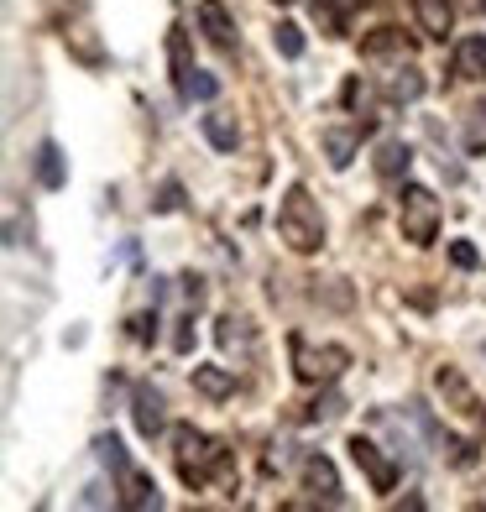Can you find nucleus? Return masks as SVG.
I'll return each instance as SVG.
<instances>
[{
    "instance_id": "13",
    "label": "nucleus",
    "mask_w": 486,
    "mask_h": 512,
    "mask_svg": "<svg viewBox=\"0 0 486 512\" xmlns=\"http://www.w3.org/2000/svg\"><path fill=\"white\" fill-rule=\"evenodd\" d=\"M413 16H419V27H424L429 37L445 42L450 21H455V6H450V0H413Z\"/></svg>"
},
{
    "instance_id": "2",
    "label": "nucleus",
    "mask_w": 486,
    "mask_h": 512,
    "mask_svg": "<svg viewBox=\"0 0 486 512\" xmlns=\"http://www.w3.org/2000/svg\"><path fill=\"white\" fill-rule=\"evenodd\" d=\"M277 236H283L288 251H298V256L324 246V215H319V204L309 199L304 183H293L283 194V204H277Z\"/></svg>"
},
{
    "instance_id": "17",
    "label": "nucleus",
    "mask_w": 486,
    "mask_h": 512,
    "mask_svg": "<svg viewBox=\"0 0 486 512\" xmlns=\"http://www.w3.org/2000/svg\"><path fill=\"white\" fill-rule=\"evenodd\" d=\"M37 178H42V189H63V183H68L63 152H58L53 142H42V147H37Z\"/></svg>"
},
{
    "instance_id": "20",
    "label": "nucleus",
    "mask_w": 486,
    "mask_h": 512,
    "mask_svg": "<svg viewBox=\"0 0 486 512\" xmlns=\"http://www.w3.org/2000/svg\"><path fill=\"white\" fill-rule=\"evenodd\" d=\"M168 63H173V79H178V84L194 74V58H189V32H183V27H173V32H168Z\"/></svg>"
},
{
    "instance_id": "12",
    "label": "nucleus",
    "mask_w": 486,
    "mask_h": 512,
    "mask_svg": "<svg viewBox=\"0 0 486 512\" xmlns=\"http://www.w3.org/2000/svg\"><path fill=\"white\" fill-rule=\"evenodd\" d=\"M194 392H199V398H210V403H220V398L236 392V371H225V366H194Z\"/></svg>"
},
{
    "instance_id": "16",
    "label": "nucleus",
    "mask_w": 486,
    "mask_h": 512,
    "mask_svg": "<svg viewBox=\"0 0 486 512\" xmlns=\"http://www.w3.org/2000/svg\"><path fill=\"white\" fill-rule=\"evenodd\" d=\"M455 74L460 79H486V37H466L455 48Z\"/></svg>"
},
{
    "instance_id": "33",
    "label": "nucleus",
    "mask_w": 486,
    "mask_h": 512,
    "mask_svg": "<svg viewBox=\"0 0 486 512\" xmlns=\"http://www.w3.org/2000/svg\"><path fill=\"white\" fill-rule=\"evenodd\" d=\"M277 6H293V0H277Z\"/></svg>"
},
{
    "instance_id": "31",
    "label": "nucleus",
    "mask_w": 486,
    "mask_h": 512,
    "mask_svg": "<svg viewBox=\"0 0 486 512\" xmlns=\"http://www.w3.org/2000/svg\"><path fill=\"white\" fill-rule=\"evenodd\" d=\"M450 262H455V267H476L481 256H476V246H466V241H455V246H450Z\"/></svg>"
},
{
    "instance_id": "9",
    "label": "nucleus",
    "mask_w": 486,
    "mask_h": 512,
    "mask_svg": "<svg viewBox=\"0 0 486 512\" xmlns=\"http://www.w3.org/2000/svg\"><path fill=\"white\" fill-rule=\"evenodd\" d=\"M361 58H413V37H403L398 27H377L361 42Z\"/></svg>"
},
{
    "instance_id": "15",
    "label": "nucleus",
    "mask_w": 486,
    "mask_h": 512,
    "mask_svg": "<svg viewBox=\"0 0 486 512\" xmlns=\"http://www.w3.org/2000/svg\"><path fill=\"white\" fill-rule=\"evenodd\" d=\"M361 6V0H314V21L330 37H345V27H351V11Z\"/></svg>"
},
{
    "instance_id": "32",
    "label": "nucleus",
    "mask_w": 486,
    "mask_h": 512,
    "mask_svg": "<svg viewBox=\"0 0 486 512\" xmlns=\"http://www.w3.org/2000/svg\"><path fill=\"white\" fill-rule=\"evenodd\" d=\"M466 6H471V11H486V0H466Z\"/></svg>"
},
{
    "instance_id": "30",
    "label": "nucleus",
    "mask_w": 486,
    "mask_h": 512,
    "mask_svg": "<svg viewBox=\"0 0 486 512\" xmlns=\"http://www.w3.org/2000/svg\"><path fill=\"white\" fill-rule=\"evenodd\" d=\"M152 335H157V314H136V319H131V340L147 345Z\"/></svg>"
},
{
    "instance_id": "11",
    "label": "nucleus",
    "mask_w": 486,
    "mask_h": 512,
    "mask_svg": "<svg viewBox=\"0 0 486 512\" xmlns=\"http://www.w3.org/2000/svg\"><path fill=\"white\" fill-rule=\"evenodd\" d=\"M372 126H356V131H324V157H330V168H351V157L361 152V136Z\"/></svg>"
},
{
    "instance_id": "23",
    "label": "nucleus",
    "mask_w": 486,
    "mask_h": 512,
    "mask_svg": "<svg viewBox=\"0 0 486 512\" xmlns=\"http://www.w3.org/2000/svg\"><path fill=\"white\" fill-rule=\"evenodd\" d=\"M95 455H100V460L110 465L115 476H121V471H131V460H126V445H121V439H115V434H100V439H95Z\"/></svg>"
},
{
    "instance_id": "34",
    "label": "nucleus",
    "mask_w": 486,
    "mask_h": 512,
    "mask_svg": "<svg viewBox=\"0 0 486 512\" xmlns=\"http://www.w3.org/2000/svg\"><path fill=\"white\" fill-rule=\"evenodd\" d=\"M481 424H486V408H481Z\"/></svg>"
},
{
    "instance_id": "27",
    "label": "nucleus",
    "mask_w": 486,
    "mask_h": 512,
    "mask_svg": "<svg viewBox=\"0 0 486 512\" xmlns=\"http://www.w3.org/2000/svg\"><path fill=\"white\" fill-rule=\"evenodd\" d=\"M309 424H330V418H340V398H335V392H324V398L319 403H309Z\"/></svg>"
},
{
    "instance_id": "24",
    "label": "nucleus",
    "mask_w": 486,
    "mask_h": 512,
    "mask_svg": "<svg viewBox=\"0 0 486 512\" xmlns=\"http://www.w3.org/2000/svg\"><path fill=\"white\" fill-rule=\"evenodd\" d=\"M272 42H277V53H283V58H304V32H298L293 21H277Z\"/></svg>"
},
{
    "instance_id": "6",
    "label": "nucleus",
    "mask_w": 486,
    "mask_h": 512,
    "mask_svg": "<svg viewBox=\"0 0 486 512\" xmlns=\"http://www.w3.org/2000/svg\"><path fill=\"white\" fill-rule=\"evenodd\" d=\"M304 486L324 502V507H340V471H335V460H324V455H309L304 460Z\"/></svg>"
},
{
    "instance_id": "5",
    "label": "nucleus",
    "mask_w": 486,
    "mask_h": 512,
    "mask_svg": "<svg viewBox=\"0 0 486 512\" xmlns=\"http://www.w3.org/2000/svg\"><path fill=\"white\" fill-rule=\"evenodd\" d=\"M351 460L366 471V481H372V492H392V486H398V465H392V460H387V455H382V450H377L366 434H356V439H351Z\"/></svg>"
},
{
    "instance_id": "21",
    "label": "nucleus",
    "mask_w": 486,
    "mask_h": 512,
    "mask_svg": "<svg viewBox=\"0 0 486 512\" xmlns=\"http://www.w3.org/2000/svg\"><path fill=\"white\" fill-rule=\"evenodd\" d=\"M178 95H183V100H199V105H204V100H215V95H220V79H215V74H204V68H194V74L178 84Z\"/></svg>"
},
{
    "instance_id": "28",
    "label": "nucleus",
    "mask_w": 486,
    "mask_h": 512,
    "mask_svg": "<svg viewBox=\"0 0 486 512\" xmlns=\"http://www.w3.org/2000/svg\"><path fill=\"white\" fill-rule=\"evenodd\" d=\"M178 204H183V189H178V183H162V194L152 199V209H157V215H173Z\"/></svg>"
},
{
    "instance_id": "18",
    "label": "nucleus",
    "mask_w": 486,
    "mask_h": 512,
    "mask_svg": "<svg viewBox=\"0 0 486 512\" xmlns=\"http://www.w3.org/2000/svg\"><path fill=\"white\" fill-rule=\"evenodd\" d=\"M204 136H210V147L215 152H236V142H241V131H236V121L230 115H204Z\"/></svg>"
},
{
    "instance_id": "1",
    "label": "nucleus",
    "mask_w": 486,
    "mask_h": 512,
    "mask_svg": "<svg viewBox=\"0 0 486 512\" xmlns=\"http://www.w3.org/2000/svg\"><path fill=\"white\" fill-rule=\"evenodd\" d=\"M173 460H178V476H183V486H210L215 476L220 481H230V450L220 445V439H210V434H199L194 424H178L173 429Z\"/></svg>"
},
{
    "instance_id": "3",
    "label": "nucleus",
    "mask_w": 486,
    "mask_h": 512,
    "mask_svg": "<svg viewBox=\"0 0 486 512\" xmlns=\"http://www.w3.org/2000/svg\"><path fill=\"white\" fill-rule=\"evenodd\" d=\"M398 225H403V241H413V246H429L439 236V199L424 189V183H408V189H403Z\"/></svg>"
},
{
    "instance_id": "8",
    "label": "nucleus",
    "mask_w": 486,
    "mask_h": 512,
    "mask_svg": "<svg viewBox=\"0 0 486 512\" xmlns=\"http://www.w3.org/2000/svg\"><path fill=\"white\" fill-rule=\"evenodd\" d=\"M199 27H204V37H210L220 53H236V27H230V16H225L220 0H204V6H199Z\"/></svg>"
},
{
    "instance_id": "19",
    "label": "nucleus",
    "mask_w": 486,
    "mask_h": 512,
    "mask_svg": "<svg viewBox=\"0 0 486 512\" xmlns=\"http://www.w3.org/2000/svg\"><path fill=\"white\" fill-rule=\"evenodd\" d=\"M408 162H413V152L398 142V136H387V142L377 147V173H382V178H398V173H408Z\"/></svg>"
},
{
    "instance_id": "22",
    "label": "nucleus",
    "mask_w": 486,
    "mask_h": 512,
    "mask_svg": "<svg viewBox=\"0 0 486 512\" xmlns=\"http://www.w3.org/2000/svg\"><path fill=\"white\" fill-rule=\"evenodd\" d=\"M220 345H225V351H251V330H246V319H236V314H230V319H220Z\"/></svg>"
},
{
    "instance_id": "14",
    "label": "nucleus",
    "mask_w": 486,
    "mask_h": 512,
    "mask_svg": "<svg viewBox=\"0 0 486 512\" xmlns=\"http://www.w3.org/2000/svg\"><path fill=\"white\" fill-rule=\"evenodd\" d=\"M131 418H136V429H142L147 439L162 434V398L152 387H136V398H131Z\"/></svg>"
},
{
    "instance_id": "4",
    "label": "nucleus",
    "mask_w": 486,
    "mask_h": 512,
    "mask_svg": "<svg viewBox=\"0 0 486 512\" xmlns=\"http://www.w3.org/2000/svg\"><path fill=\"white\" fill-rule=\"evenodd\" d=\"M345 366H351V356H345L340 345H309L304 335H293V371H298V382H335Z\"/></svg>"
},
{
    "instance_id": "29",
    "label": "nucleus",
    "mask_w": 486,
    "mask_h": 512,
    "mask_svg": "<svg viewBox=\"0 0 486 512\" xmlns=\"http://www.w3.org/2000/svg\"><path fill=\"white\" fill-rule=\"evenodd\" d=\"M173 351H178V356H189V351H194V314H189V319H178V335H173Z\"/></svg>"
},
{
    "instance_id": "26",
    "label": "nucleus",
    "mask_w": 486,
    "mask_h": 512,
    "mask_svg": "<svg viewBox=\"0 0 486 512\" xmlns=\"http://www.w3.org/2000/svg\"><path fill=\"white\" fill-rule=\"evenodd\" d=\"M434 382H439V392H450V398H455L460 408H471V413H481V408L471 403V392H466V382H460V371H450V366H445V371H439Z\"/></svg>"
},
{
    "instance_id": "7",
    "label": "nucleus",
    "mask_w": 486,
    "mask_h": 512,
    "mask_svg": "<svg viewBox=\"0 0 486 512\" xmlns=\"http://www.w3.org/2000/svg\"><path fill=\"white\" fill-rule=\"evenodd\" d=\"M121 507L126 512H147V507H162V492H157V481L147 471H121Z\"/></svg>"
},
{
    "instance_id": "10",
    "label": "nucleus",
    "mask_w": 486,
    "mask_h": 512,
    "mask_svg": "<svg viewBox=\"0 0 486 512\" xmlns=\"http://www.w3.org/2000/svg\"><path fill=\"white\" fill-rule=\"evenodd\" d=\"M382 89H387L392 105H413V100L424 95V74H419V68H403V63H398V68L382 79Z\"/></svg>"
},
{
    "instance_id": "25",
    "label": "nucleus",
    "mask_w": 486,
    "mask_h": 512,
    "mask_svg": "<svg viewBox=\"0 0 486 512\" xmlns=\"http://www.w3.org/2000/svg\"><path fill=\"white\" fill-rule=\"evenodd\" d=\"M466 152H486V105H476L471 115H466Z\"/></svg>"
}]
</instances>
